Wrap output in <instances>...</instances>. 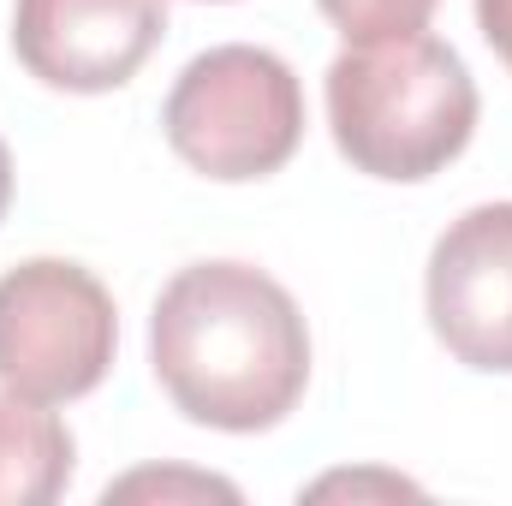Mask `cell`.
Instances as JSON below:
<instances>
[{"instance_id": "obj_5", "label": "cell", "mask_w": 512, "mask_h": 506, "mask_svg": "<svg viewBox=\"0 0 512 506\" xmlns=\"http://www.w3.org/2000/svg\"><path fill=\"white\" fill-rule=\"evenodd\" d=\"M423 304L465 370L512 376V203H477L435 239Z\"/></svg>"}, {"instance_id": "obj_8", "label": "cell", "mask_w": 512, "mask_h": 506, "mask_svg": "<svg viewBox=\"0 0 512 506\" xmlns=\"http://www.w3.org/2000/svg\"><path fill=\"white\" fill-rule=\"evenodd\" d=\"M328 24L346 42H382V36H411L435 18L441 0H316Z\"/></svg>"}, {"instance_id": "obj_2", "label": "cell", "mask_w": 512, "mask_h": 506, "mask_svg": "<svg viewBox=\"0 0 512 506\" xmlns=\"http://www.w3.org/2000/svg\"><path fill=\"white\" fill-rule=\"evenodd\" d=\"M328 126L340 155L393 185L435 179L477 131V84L441 36L352 42L328 66Z\"/></svg>"}, {"instance_id": "obj_11", "label": "cell", "mask_w": 512, "mask_h": 506, "mask_svg": "<svg viewBox=\"0 0 512 506\" xmlns=\"http://www.w3.org/2000/svg\"><path fill=\"white\" fill-rule=\"evenodd\" d=\"M6 203H12V155L0 143V221H6Z\"/></svg>"}, {"instance_id": "obj_10", "label": "cell", "mask_w": 512, "mask_h": 506, "mask_svg": "<svg viewBox=\"0 0 512 506\" xmlns=\"http://www.w3.org/2000/svg\"><path fill=\"white\" fill-rule=\"evenodd\" d=\"M477 30L512 72V0H477Z\"/></svg>"}, {"instance_id": "obj_7", "label": "cell", "mask_w": 512, "mask_h": 506, "mask_svg": "<svg viewBox=\"0 0 512 506\" xmlns=\"http://www.w3.org/2000/svg\"><path fill=\"white\" fill-rule=\"evenodd\" d=\"M72 483V429L18 393H0V506H48Z\"/></svg>"}, {"instance_id": "obj_4", "label": "cell", "mask_w": 512, "mask_h": 506, "mask_svg": "<svg viewBox=\"0 0 512 506\" xmlns=\"http://www.w3.org/2000/svg\"><path fill=\"white\" fill-rule=\"evenodd\" d=\"M120 352L114 292L66 256H30L0 274V393L66 405L96 393Z\"/></svg>"}, {"instance_id": "obj_3", "label": "cell", "mask_w": 512, "mask_h": 506, "mask_svg": "<svg viewBox=\"0 0 512 506\" xmlns=\"http://www.w3.org/2000/svg\"><path fill=\"white\" fill-rule=\"evenodd\" d=\"M161 131L203 179H268L304 143V84L274 48L221 42L173 78Z\"/></svg>"}, {"instance_id": "obj_9", "label": "cell", "mask_w": 512, "mask_h": 506, "mask_svg": "<svg viewBox=\"0 0 512 506\" xmlns=\"http://www.w3.org/2000/svg\"><path fill=\"white\" fill-rule=\"evenodd\" d=\"M126 495H215V501H239V489L233 483H221V477H161V471H137L126 483H108V501H126Z\"/></svg>"}, {"instance_id": "obj_1", "label": "cell", "mask_w": 512, "mask_h": 506, "mask_svg": "<svg viewBox=\"0 0 512 506\" xmlns=\"http://www.w3.org/2000/svg\"><path fill=\"white\" fill-rule=\"evenodd\" d=\"M149 364L191 423L256 435L304 399L310 328L274 274L251 262H191L155 298Z\"/></svg>"}, {"instance_id": "obj_6", "label": "cell", "mask_w": 512, "mask_h": 506, "mask_svg": "<svg viewBox=\"0 0 512 506\" xmlns=\"http://www.w3.org/2000/svg\"><path fill=\"white\" fill-rule=\"evenodd\" d=\"M161 0H12V54L30 78L72 96H102L137 78L161 48Z\"/></svg>"}]
</instances>
